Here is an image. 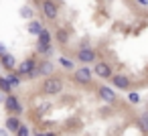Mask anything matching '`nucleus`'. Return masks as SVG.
I'll list each match as a JSON object with an SVG mask.
<instances>
[{
	"label": "nucleus",
	"instance_id": "f257e3e1",
	"mask_svg": "<svg viewBox=\"0 0 148 136\" xmlns=\"http://www.w3.org/2000/svg\"><path fill=\"white\" fill-rule=\"evenodd\" d=\"M41 91L47 93V95H57V93H61V91H63V79H61V77H55V75L45 77L43 83H41Z\"/></svg>",
	"mask_w": 148,
	"mask_h": 136
},
{
	"label": "nucleus",
	"instance_id": "f03ea898",
	"mask_svg": "<svg viewBox=\"0 0 148 136\" xmlns=\"http://www.w3.org/2000/svg\"><path fill=\"white\" fill-rule=\"evenodd\" d=\"M37 59L35 57H29V59H25V61H21L18 63V67H16V73L21 75V77H29V79H35L37 77Z\"/></svg>",
	"mask_w": 148,
	"mask_h": 136
},
{
	"label": "nucleus",
	"instance_id": "7ed1b4c3",
	"mask_svg": "<svg viewBox=\"0 0 148 136\" xmlns=\"http://www.w3.org/2000/svg\"><path fill=\"white\" fill-rule=\"evenodd\" d=\"M4 110L8 112V116H21L23 110H25V106L21 104V100H18L14 93H8V95L4 98Z\"/></svg>",
	"mask_w": 148,
	"mask_h": 136
},
{
	"label": "nucleus",
	"instance_id": "20e7f679",
	"mask_svg": "<svg viewBox=\"0 0 148 136\" xmlns=\"http://www.w3.org/2000/svg\"><path fill=\"white\" fill-rule=\"evenodd\" d=\"M41 12L47 21H57L59 19V4L55 0H41Z\"/></svg>",
	"mask_w": 148,
	"mask_h": 136
},
{
	"label": "nucleus",
	"instance_id": "39448f33",
	"mask_svg": "<svg viewBox=\"0 0 148 136\" xmlns=\"http://www.w3.org/2000/svg\"><path fill=\"white\" fill-rule=\"evenodd\" d=\"M73 79H75V83H79V85H89L91 81H93V69H89V67H79V69H75L73 71Z\"/></svg>",
	"mask_w": 148,
	"mask_h": 136
},
{
	"label": "nucleus",
	"instance_id": "423d86ee",
	"mask_svg": "<svg viewBox=\"0 0 148 136\" xmlns=\"http://www.w3.org/2000/svg\"><path fill=\"white\" fill-rule=\"evenodd\" d=\"M93 73H95V77H99V79H112V75H114L112 65L106 63V61H95V63H93Z\"/></svg>",
	"mask_w": 148,
	"mask_h": 136
},
{
	"label": "nucleus",
	"instance_id": "0eeeda50",
	"mask_svg": "<svg viewBox=\"0 0 148 136\" xmlns=\"http://www.w3.org/2000/svg\"><path fill=\"white\" fill-rule=\"evenodd\" d=\"M77 61L83 63V65H89V63H95L97 59V53L91 49V47H83V49H77Z\"/></svg>",
	"mask_w": 148,
	"mask_h": 136
},
{
	"label": "nucleus",
	"instance_id": "6e6552de",
	"mask_svg": "<svg viewBox=\"0 0 148 136\" xmlns=\"http://www.w3.org/2000/svg\"><path fill=\"white\" fill-rule=\"evenodd\" d=\"M95 89H97V95H99L106 104H116V102H118V95H116V91H114L110 85H97Z\"/></svg>",
	"mask_w": 148,
	"mask_h": 136
},
{
	"label": "nucleus",
	"instance_id": "1a4fd4ad",
	"mask_svg": "<svg viewBox=\"0 0 148 136\" xmlns=\"http://www.w3.org/2000/svg\"><path fill=\"white\" fill-rule=\"evenodd\" d=\"M112 83H114L116 89H124V91H128L130 85H132V81H130V77L126 73H114L112 75Z\"/></svg>",
	"mask_w": 148,
	"mask_h": 136
},
{
	"label": "nucleus",
	"instance_id": "9d476101",
	"mask_svg": "<svg viewBox=\"0 0 148 136\" xmlns=\"http://www.w3.org/2000/svg\"><path fill=\"white\" fill-rule=\"evenodd\" d=\"M53 71H55V65H53L49 59L39 61V65H37V77H39V75H41V77H51Z\"/></svg>",
	"mask_w": 148,
	"mask_h": 136
},
{
	"label": "nucleus",
	"instance_id": "9b49d317",
	"mask_svg": "<svg viewBox=\"0 0 148 136\" xmlns=\"http://www.w3.org/2000/svg\"><path fill=\"white\" fill-rule=\"evenodd\" d=\"M0 63H2V67H4L6 71H16V67H18L16 57H14L12 53H4L2 57H0Z\"/></svg>",
	"mask_w": 148,
	"mask_h": 136
},
{
	"label": "nucleus",
	"instance_id": "f8f14e48",
	"mask_svg": "<svg viewBox=\"0 0 148 136\" xmlns=\"http://www.w3.org/2000/svg\"><path fill=\"white\" fill-rule=\"evenodd\" d=\"M21 126H23V122H21V116H8V118L4 120V128H6L10 134H16Z\"/></svg>",
	"mask_w": 148,
	"mask_h": 136
},
{
	"label": "nucleus",
	"instance_id": "ddd939ff",
	"mask_svg": "<svg viewBox=\"0 0 148 136\" xmlns=\"http://www.w3.org/2000/svg\"><path fill=\"white\" fill-rule=\"evenodd\" d=\"M39 41H37V47H53V35L47 31V29H43V33L37 37Z\"/></svg>",
	"mask_w": 148,
	"mask_h": 136
},
{
	"label": "nucleus",
	"instance_id": "4468645a",
	"mask_svg": "<svg viewBox=\"0 0 148 136\" xmlns=\"http://www.w3.org/2000/svg\"><path fill=\"white\" fill-rule=\"evenodd\" d=\"M53 37H55V41H57L61 47L69 43V31H67V29H61V27H59V29L55 31V35H53Z\"/></svg>",
	"mask_w": 148,
	"mask_h": 136
},
{
	"label": "nucleus",
	"instance_id": "2eb2a0df",
	"mask_svg": "<svg viewBox=\"0 0 148 136\" xmlns=\"http://www.w3.org/2000/svg\"><path fill=\"white\" fill-rule=\"evenodd\" d=\"M43 29H45V27H43V23H41V21H35V19H33V21H29V33H31L33 37H39V35L43 33Z\"/></svg>",
	"mask_w": 148,
	"mask_h": 136
},
{
	"label": "nucleus",
	"instance_id": "dca6fc26",
	"mask_svg": "<svg viewBox=\"0 0 148 136\" xmlns=\"http://www.w3.org/2000/svg\"><path fill=\"white\" fill-rule=\"evenodd\" d=\"M4 77L8 79V83H10V87H12V89L21 87V75H18L16 71H8V73H6Z\"/></svg>",
	"mask_w": 148,
	"mask_h": 136
},
{
	"label": "nucleus",
	"instance_id": "f3484780",
	"mask_svg": "<svg viewBox=\"0 0 148 136\" xmlns=\"http://www.w3.org/2000/svg\"><path fill=\"white\" fill-rule=\"evenodd\" d=\"M0 91L2 93H12V87H10V83H8V79L6 77H0Z\"/></svg>",
	"mask_w": 148,
	"mask_h": 136
},
{
	"label": "nucleus",
	"instance_id": "a211bd4d",
	"mask_svg": "<svg viewBox=\"0 0 148 136\" xmlns=\"http://www.w3.org/2000/svg\"><path fill=\"white\" fill-rule=\"evenodd\" d=\"M33 14H35V12H33V8H31V6H23V8H21V16H23V19L33 21Z\"/></svg>",
	"mask_w": 148,
	"mask_h": 136
},
{
	"label": "nucleus",
	"instance_id": "6ab92c4d",
	"mask_svg": "<svg viewBox=\"0 0 148 136\" xmlns=\"http://www.w3.org/2000/svg\"><path fill=\"white\" fill-rule=\"evenodd\" d=\"M59 65H61L63 69H73V61L67 59V57H59Z\"/></svg>",
	"mask_w": 148,
	"mask_h": 136
},
{
	"label": "nucleus",
	"instance_id": "aec40b11",
	"mask_svg": "<svg viewBox=\"0 0 148 136\" xmlns=\"http://www.w3.org/2000/svg\"><path fill=\"white\" fill-rule=\"evenodd\" d=\"M37 53L43 57H49V55H53V47H37Z\"/></svg>",
	"mask_w": 148,
	"mask_h": 136
},
{
	"label": "nucleus",
	"instance_id": "412c9836",
	"mask_svg": "<svg viewBox=\"0 0 148 136\" xmlns=\"http://www.w3.org/2000/svg\"><path fill=\"white\" fill-rule=\"evenodd\" d=\"M140 126H142L144 132H148V112H144V114L140 116Z\"/></svg>",
	"mask_w": 148,
	"mask_h": 136
},
{
	"label": "nucleus",
	"instance_id": "4be33fe9",
	"mask_svg": "<svg viewBox=\"0 0 148 136\" xmlns=\"http://www.w3.org/2000/svg\"><path fill=\"white\" fill-rule=\"evenodd\" d=\"M128 102H130V104H138V102H140V95H138L136 91H128Z\"/></svg>",
	"mask_w": 148,
	"mask_h": 136
},
{
	"label": "nucleus",
	"instance_id": "5701e85b",
	"mask_svg": "<svg viewBox=\"0 0 148 136\" xmlns=\"http://www.w3.org/2000/svg\"><path fill=\"white\" fill-rule=\"evenodd\" d=\"M16 136H31V130H29V128L23 124V126L18 128V132H16Z\"/></svg>",
	"mask_w": 148,
	"mask_h": 136
},
{
	"label": "nucleus",
	"instance_id": "b1692460",
	"mask_svg": "<svg viewBox=\"0 0 148 136\" xmlns=\"http://www.w3.org/2000/svg\"><path fill=\"white\" fill-rule=\"evenodd\" d=\"M35 136H57L55 132H35Z\"/></svg>",
	"mask_w": 148,
	"mask_h": 136
},
{
	"label": "nucleus",
	"instance_id": "393cba45",
	"mask_svg": "<svg viewBox=\"0 0 148 136\" xmlns=\"http://www.w3.org/2000/svg\"><path fill=\"white\" fill-rule=\"evenodd\" d=\"M0 136H8V130L6 128H0Z\"/></svg>",
	"mask_w": 148,
	"mask_h": 136
},
{
	"label": "nucleus",
	"instance_id": "a878e982",
	"mask_svg": "<svg viewBox=\"0 0 148 136\" xmlns=\"http://www.w3.org/2000/svg\"><path fill=\"white\" fill-rule=\"evenodd\" d=\"M4 53H8V51H6V49H4V47H2V45H0V57H2V55H4Z\"/></svg>",
	"mask_w": 148,
	"mask_h": 136
},
{
	"label": "nucleus",
	"instance_id": "bb28decb",
	"mask_svg": "<svg viewBox=\"0 0 148 136\" xmlns=\"http://www.w3.org/2000/svg\"><path fill=\"white\" fill-rule=\"evenodd\" d=\"M140 4H144V6H148V0H138Z\"/></svg>",
	"mask_w": 148,
	"mask_h": 136
},
{
	"label": "nucleus",
	"instance_id": "cd10ccee",
	"mask_svg": "<svg viewBox=\"0 0 148 136\" xmlns=\"http://www.w3.org/2000/svg\"><path fill=\"white\" fill-rule=\"evenodd\" d=\"M10 136H16V134H10Z\"/></svg>",
	"mask_w": 148,
	"mask_h": 136
},
{
	"label": "nucleus",
	"instance_id": "c85d7f7f",
	"mask_svg": "<svg viewBox=\"0 0 148 136\" xmlns=\"http://www.w3.org/2000/svg\"><path fill=\"white\" fill-rule=\"evenodd\" d=\"M0 67H2V63H0Z\"/></svg>",
	"mask_w": 148,
	"mask_h": 136
},
{
	"label": "nucleus",
	"instance_id": "c756f323",
	"mask_svg": "<svg viewBox=\"0 0 148 136\" xmlns=\"http://www.w3.org/2000/svg\"><path fill=\"white\" fill-rule=\"evenodd\" d=\"M144 136H148V134H144Z\"/></svg>",
	"mask_w": 148,
	"mask_h": 136
},
{
	"label": "nucleus",
	"instance_id": "7c9ffc66",
	"mask_svg": "<svg viewBox=\"0 0 148 136\" xmlns=\"http://www.w3.org/2000/svg\"><path fill=\"white\" fill-rule=\"evenodd\" d=\"M146 75H148V71H146Z\"/></svg>",
	"mask_w": 148,
	"mask_h": 136
}]
</instances>
